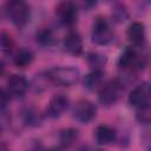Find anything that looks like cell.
Returning a JSON list of instances; mask_svg holds the SVG:
<instances>
[{"instance_id": "5bb4252c", "label": "cell", "mask_w": 151, "mask_h": 151, "mask_svg": "<svg viewBox=\"0 0 151 151\" xmlns=\"http://www.w3.org/2000/svg\"><path fill=\"white\" fill-rule=\"evenodd\" d=\"M34 60V54L31 50H27V48H21L15 55H14V59H13V63L17 67H27L29 66Z\"/></svg>"}, {"instance_id": "e0dca14e", "label": "cell", "mask_w": 151, "mask_h": 151, "mask_svg": "<svg viewBox=\"0 0 151 151\" xmlns=\"http://www.w3.org/2000/svg\"><path fill=\"white\" fill-rule=\"evenodd\" d=\"M35 38H37V42H39L41 46H45V47L52 46V45L55 44V38H54L53 32L50 31V29H47V28L39 31L37 33Z\"/></svg>"}, {"instance_id": "d4e9b609", "label": "cell", "mask_w": 151, "mask_h": 151, "mask_svg": "<svg viewBox=\"0 0 151 151\" xmlns=\"http://www.w3.org/2000/svg\"><path fill=\"white\" fill-rule=\"evenodd\" d=\"M5 72V63L0 60V76H2Z\"/></svg>"}, {"instance_id": "9c48e42d", "label": "cell", "mask_w": 151, "mask_h": 151, "mask_svg": "<svg viewBox=\"0 0 151 151\" xmlns=\"http://www.w3.org/2000/svg\"><path fill=\"white\" fill-rule=\"evenodd\" d=\"M70 105V99L63 93L55 94L51 98L48 106L46 109V114L50 118H58L60 117L68 107Z\"/></svg>"}, {"instance_id": "ffe728a7", "label": "cell", "mask_w": 151, "mask_h": 151, "mask_svg": "<svg viewBox=\"0 0 151 151\" xmlns=\"http://www.w3.org/2000/svg\"><path fill=\"white\" fill-rule=\"evenodd\" d=\"M11 124V113L6 105H0V131L8 127Z\"/></svg>"}, {"instance_id": "4fadbf2b", "label": "cell", "mask_w": 151, "mask_h": 151, "mask_svg": "<svg viewBox=\"0 0 151 151\" xmlns=\"http://www.w3.org/2000/svg\"><path fill=\"white\" fill-rule=\"evenodd\" d=\"M116 140V131L109 125H100L96 130V142L99 145L106 146L113 144Z\"/></svg>"}, {"instance_id": "3957f363", "label": "cell", "mask_w": 151, "mask_h": 151, "mask_svg": "<svg viewBox=\"0 0 151 151\" xmlns=\"http://www.w3.org/2000/svg\"><path fill=\"white\" fill-rule=\"evenodd\" d=\"M91 39L96 45H107L112 41L113 39V32L107 22L106 19L104 18H97V20L93 24L92 32H91Z\"/></svg>"}, {"instance_id": "603a6c76", "label": "cell", "mask_w": 151, "mask_h": 151, "mask_svg": "<svg viewBox=\"0 0 151 151\" xmlns=\"http://www.w3.org/2000/svg\"><path fill=\"white\" fill-rule=\"evenodd\" d=\"M11 98H12V96L9 94L8 90L0 87V105H7V103L9 101Z\"/></svg>"}, {"instance_id": "30bf717a", "label": "cell", "mask_w": 151, "mask_h": 151, "mask_svg": "<svg viewBox=\"0 0 151 151\" xmlns=\"http://www.w3.org/2000/svg\"><path fill=\"white\" fill-rule=\"evenodd\" d=\"M7 90L14 98H22L28 90V81L24 76L12 74L7 79Z\"/></svg>"}, {"instance_id": "7c38bea8", "label": "cell", "mask_w": 151, "mask_h": 151, "mask_svg": "<svg viewBox=\"0 0 151 151\" xmlns=\"http://www.w3.org/2000/svg\"><path fill=\"white\" fill-rule=\"evenodd\" d=\"M64 50L73 55H79L83 52V39L78 32H70L64 38Z\"/></svg>"}, {"instance_id": "7402d4cb", "label": "cell", "mask_w": 151, "mask_h": 151, "mask_svg": "<svg viewBox=\"0 0 151 151\" xmlns=\"http://www.w3.org/2000/svg\"><path fill=\"white\" fill-rule=\"evenodd\" d=\"M137 119L140 123L147 124L150 122V107H145V109H139L138 113H137Z\"/></svg>"}, {"instance_id": "ac0fdd59", "label": "cell", "mask_w": 151, "mask_h": 151, "mask_svg": "<svg viewBox=\"0 0 151 151\" xmlns=\"http://www.w3.org/2000/svg\"><path fill=\"white\" fill-rule=\"evenodd\" d=\"M87 63L91 66L92 70H99L103 71V67L106 64V57L101 53H90L87 57Z\"/></svg>"}, {"instance_id": "2e32d148", "label": "cell", "mask_w": 151, "mask_h": 151, "mask_svg": "<svg viewBox=\"0 0 151 151\" xmlns=\"http://www.w3.org/2000/svg\"><path fill=\"white\" fill-rule=\"evenodd\" d=\"M101 79H103V71L92 70L88 74L85 76V78H84V85L88 90H94L101 83Z\"/></svg>"}, {"instance_id": "6da1fadb", "label": "cell", "mask_w": 151, "mask_h": 151, "mask_svg": "<svg viewBox=\"0 0 151 151\" xmlns=\"http://www.w3.org/2000/svg\"><path fill=\"white\" fill-rule=\"evenodd\" d=\"M79 70L72 66H59L47 72V79L57 86H72L79 80Z\"/></svg>"}, {"instance_id": "ba28073f", "label": "cell", "mask_w": 151, "mask_h": 151, "mask_svg": "<svg viewBox=\"0 0 151 151\" xmlns=\"http://www.w3.org/2000/svg\"><path fill=\"white\" fill-rule=\"evenodd\" d=\"M145 64L144 57L138 55L134 48L129 47L126 48L118 59V66L120 68L127 70V68H138L140 70Z\"/></svg>"}, {"instance_id": "277c9868", "label": "cell", "mask_w": 151, "mask_h": 151, "mask_svg": "<svg viewBox=\"0 0 151 151\" xmlns=\"http://www.w3.org/2000/svg\"><path fill=\"white\" fill-rule=\"evenodd\" d=\"M122 91H123V83L117 79L111 80L101 86L98 94L99 101L105 106H111L118 101Z\"/></svg>"}, {"instance_id": "7a4b0ae2", "label": "cell", "mask_w": 151, "mask_h": 151, "mask_svg": "<svg viewBox=\"0 0 151 151\" xmlns=\"http://www.w3.org/2000/svg\"><path fill=\"white\" fill-rule=\"evenodd\" d=\"M6 12L17 27H24L29 19V7L25 0H8Z\"/></svg>"}, {"instance_id": "8992f818", "label": "cell", "mask_w": 151, "mask_h": 151, "mask_svg": "<svg viewBox=\"0 0 151 151\" xmlns=\"http://www.w3.org/2000/svg\"><path fill=\"white\" fill-rule=\"evenodd\" d=\"M150 85L149 83H142L136 86L129 94V103L134 109H145L150 107Z\"/></svg>"}, {"instance_id": "cb8c5ba5", "label": "cell", "mask_w": 151, "mask_h": 151, "mask_svg": "<svg viewBox=\"0 0 151 151\" xmlns=\"http://www.w3.org/2000/svg\"><path fill=\"white\" fill-rule=\"evenodd\" d=\"M97 2V0H85L84 1V6H86L87 8H91L92 6H94Z\"/></svg>"}, {"instance_id": "5b68a950", "label": "cell", "mask_w": 151, "mask_h": 151, "mask_svg": "<svg viewBox=\"0 0 151 151\" xmlns=\"http://www.w3.org/2000/svg\"><path fill=\"white\" fill-rule=\"evenodd\" d=\"M55 17L63 26L71 27L77 22L78 9L77 6L71 1H63L55 7Z\"/></svg>"}, {"instance_id": "44dd1931", "label": "cell", "mask_w": 151, "mask_h": 151, "mask_svg": "<svg viewBox=\"0 0 151 151\" xmlns=\"http://www.w3.org/2000/svg\"><path fill=\"white\" fill-rule=\"evenodd\" d=\"M24 117H25V123L29 126H38L41 123V117L33 110H28Z\"/></svg>"}, {"instance_id": "d6986e66", "label": "cell", "mask_w": 151, "mask_h": 151, "mask_svg": "<svg viewBox=\"0 0 151 151\" xmlns=\"http://www.w3.org/2000/svg\"><path fill=\"white\" fill-rule=\"evenodd\" d=\"M14 47V41L11 34L7 32L0 33V50L4 53H9Z\"/></svg>"}, {"instance_id": "52a82bcc", "label": "cell", "mask_w": 151, "mask_h": 151, "mask_svg": "<svg viewBox=\"0 0 151 151\" xmlns=\"http://www.w3.org/2000/svg\"><path fill=\"white\" fill-rule=\"evenodd\" d=\"M96 114H97L96 105L87 99H81L74 105L73 117L81 124H88L92 119H94Z\"/></svg>"}, {"instance_id": "8fae6325", "label": "cell", "mask_w": 151, "mask_h": 151, "mask_svg": "<svg viewBox=\"0 0 151 151\" xmlns=\"http://www.w3.org/2000/svg\"><path fill=\"white\" fill-rule=\"evenodd\" d=\"M126 35H127V39L131 41L132 45L139 46V47L143 46L145 44V38H146L144 24L139 22V21L132 22L126 31Z\"/></svg>"}, {"instance_id": "9a60e30c", "label": "cell", "mask_w": 151, "mask_h": 151, "mask_svg": "<svg viewBox=\"0 0 151 151\" xmlns=\"http://www.w3.org/2000/svg\"><path fill=\"white\" fill-rule=\"evenodd\" d=\"M79 138V131L77 129H65L59 133V143L64 147L71 146Z\"/></svg>"}]
</instances>
